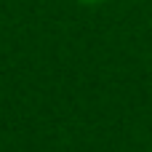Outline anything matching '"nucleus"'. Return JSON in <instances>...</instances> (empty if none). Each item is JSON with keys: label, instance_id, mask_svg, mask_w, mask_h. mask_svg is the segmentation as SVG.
<instances>
[{"label": "nucleus", "instance_id": "1", "mask_svg": "<svg viewBox=\"0 0 152 152\" xmlns=\"http://www.w3.org/2000/svg\"><path fill=\"white\" fill-rule=\"evenodd\" d=\"M77 3H83V5H99V3H104V0H77Z\"/></svg>", "mask_w": 152, "mask_h": 152}]
</instances>
